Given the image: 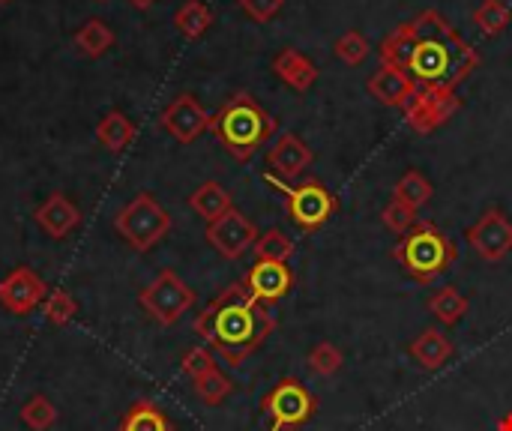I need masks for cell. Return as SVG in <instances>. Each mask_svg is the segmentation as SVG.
<instances>
[{
	"label": "cell",
	"mask_w": 512,
	"mask_h": 431,
	"mask_svg": "<svg viewBox=\"0 0 512 431\" xmlns=\"http://www.w3.org/2000/svg\"><path fill=\"white\" fill-rule=\"evenodd\" d=\"M381 66L399 69L417 90H456L480 66V54L441 12L426 9L381 42Z\"/></svg>",
	"instance_id": "6da1fadb"
},
{
	"label": "cell",
	"mask_w": 512,
	"mask_h": 431,
	"mask_svg": "<svg viewBox=\"0 0 512 431\" xmlns=\"http://www.w3.org/2000/svg\"><path fill=\"white\" fill-rule=\"evenodd\" d=\"M273 330H276L273 312L264 303L252 300L243 282L225 288L195 318V333L207 345H213V351L234 369L246 357H252L267 342V336H273Z\"/></svg>",
	"instance_id": "7a4b0ae2"
},
{
	"label": "cell",
	"mask_w": 512,
	"mask_h": 431,
	"mask_svg": "<svg viewBox=\"0 0 512 431\" xmlns=\"http://www.w3.org/2000/svg\"><path fill=\"white\" fill-rule=\"evenodd\" d=\"M210 132L237 162H249L273 138L276 117L267 114L249 93H234L210 117Z\"/></svg>",
	"instance_id": "3957f363"
},
{
	"label": "cell",
	"mask_w": 512,
	"mask_h": 431,
	"mask_svg": "<svg viewBox=\"0 0 512 431\" xmlns=\"http://www.w3.org/2000/svg\"><path fill=\"white\" fill-rule=\"evenodd\" d=\"M393 258L405 267L411 279H417L420 285H429L456 264L459 249L435 222H417L393 246Z\"/></svg>",
	"instance_id": "277c9868"
},
{
	"label": "cell",
	"mask_w": 512,
	"mask_h": 431,
	"mask_svg": "<svg viewBox=\"0 0 512 431\" xmlns=\"http://www.w3.org/2000/svg\"><path fill=\"white\" fill-rule=\"evenodd\" d=\"M264 180H267L273 189H279V192L285 195L288 219H291L300 231H306V234L321 231V228L336 216V210H339L336 195H333L324 183H318V180H303V183H297V186H288L285 180H279V177H273V174H267Z\"/></svg>",
	"instance_id": "5b68a950"
},
{
	"label": "cell",
	"mask_w": 512,
	"mask_h": 431,
	"mask_svg": "<svg viewBox=\"0 0 512 431\" xmlns=\"http://www.w3.org/2000/svg\"><path fill=\"white\" fill-rule=\"evenodd\" d=\"M114 228L135 252H150L171 231V216L153 195L141 192L117 213Z\"/></svg>",
	"instance_id": "8992f818"
},
{
	"label": "cell",
	"mask_w": 512,
	"mask_h": 431,
	"mask_svg": "<svg viewBox=\"0 0 512 431\" xmlns=\"http://www.w3.org/2000/svg\"><path fill=\"white\" fill-rule=\"evenodd\" d=\"M261 408L270 417V431H297L315 417L318 402L297 378H282L264 396Z\"/></svg>",
	"instance_id": "52a82bcc"
},
{
	"label": "cell",
	"mask_w": 512,
	"mask_h": 431,
	"mask_svg": "<svg viewBox=\"0 0 512 431\" xmlns=\"http://www.w3.org/2000/svg\"><path fill=\"white\" fill-rule=\"evenodd\" d=\"M138 303L144 306V312L162 324V327H171L177 324L192 306H195V291L174 273V270H162L138 297Z\"/></svg>",
	"instance_id": "ba28073f"
},
{
	"label": "cell",
	"mask_w": 512,
	"mask_h": 431,
	"mask_svg": "<svg viewBox=\"0 0 512 431\" xmlns=\"http://www.w3.org/2000/svg\"><path fill=\"white\" fill-rule=\"evenodd\" d=\"M471 249L486 264H501L512 252V222L501 207H489L471 228H468Z\"/></svg>",
	"instance_id": "9c48e42d"
},
{
	"label": "cell",
	"mask_w": 512,
	"mask_h": 431,
	"mask_svg": "<svg viewBox=\"0 0 512 431\" xmlns=\"http://www.w3.org/2000/svg\"><path fill=\"white\" fill-rule=\"evenodd\" d=\"M207 243L228 261H237L243 258L255 240H258V228L249 216H243L237 207H231L225 216H219L216 222H207Z\"/></svg>",
	"instance_id": "30bf717a"
},
{
	"label": "cell",
	"mask_w": 512,
	"mask_h": 431,
	"mask_svg": "<svg viewBox=\"0 0 512 431\" xmlns=\"http://www.w3.org/2000/svg\"><path fill=\"white\" fill-rule=\"evenodd\" d=\"M459 108L462 99L456 96V90H417V96L405 105V120L417 135H432Z\"/></svg>",
	"instance_id": "8fae6325"
},
{
	"label": "cell",
	"mask_w": 512,
	"mask_h": 431,
	"mask_svg": "<svg viewBox=\"0 0 512 431\" xmlns=\"http://www.w3.org/2000/svg\"><path fill=\"white\" fill-rule=\"evenodd\" d=\"M162 129L171 132L180 144L198 141L210 129V114L201 108V102L192 93H180L159 117Z\"/></svg>",
	"instance_id": "7c38bea8"
},
{
	"label": "cell",
	"mask_w": 512,
	"mask_h": 431,
	"mask_svg": "<svg viewBox=\"0 0 512 431\" xmlns=\"http://www.w3.org/2000/svg\"><path fill=\"white\" fill-rule=\"evenodd\" d=\"M243 285H246L252 300H258L264 306H273V303L285 300L288 291L294 288V273H291V267L285 261H258L246 273Z\"/></svg>",
	"instance_id": "4fadbf2b"
},
{
	"label": "cell",
	"mask_w": 512,
	"mask_h": 431,
	"mask_svg": "<svg viewBox=\"0 0 512 431\" xmlns=\"http://www.w3.org/2000/svg\"><path fill=\"white\" fill-rule=\"evenodd\" d=\"M42 300H45V282L30 267H18L0 282V303L12 315H30Z\"/></svg>",
	"instance_id": "5bb4252c"
},
{
	"label": "cell",
	"mask_w": 512,
	"mask_h": 431,
	"mask_svg": "<svg viewBox=\"0 0 512 431\" xmlns=\"http://www.w3.org/2000/svg\"><path fill=\"white\" fill-rule=\"evenodd\" d=\"M312 159H315V153L294 132L279 135L273 150L267 153V165L273 168V177H279V180H297L312 165Z\"/></svg>",
	"instance_id": "9a60e30c"
},
{
	"label": "cell",
	"mask_w": 512,
	"mask_h": 431,
	"mask_svg": "<svg viewBox=\"0 0 512 431\" xmlns=\"http://www.w3.org/2000/svg\"><path fill=\"white\" fill-rule=\"evenodd\" d=\"M36 222H39V228H42L51 240H63V237H69V231H75V228L81 225V213H78V207H75L66 195L54 192V195L36 210Z\"/></svg>",
	"instance_id": "2e32d148"
},
{
	"label": "cell",
	"mask_w": 512,
	"mask_h": 431,
	"mask_svg": "<svg viewBox=\"0 0 512 431\" xmlns=\"http://www.w3.org/2000/svg\"><path fill=\"white\" fill-rule=\"evenodd\" d=\"M408 354L417 360V366L420 369H426V372H438V369H444L450 360H453V354H456V345L438 330V327H426L411 345H408Z\"/></svg>",
	"instance_id": "e0dca14e"
},
{
	"label": "cell",
	"mask_w": 512,
	"mask_h": 431,
	"mask_svg": "<svg viewBox=\"0 0 512 431\" xmlns=\"http://www.w3.org/2000/svg\"><path fill=\"white\" fill-rule=\"evenodd\" d=\"M273 72L297 93H306L312 90V84L318 81V66L297 48H282L276 57H273Z\"/></svg>",
	"instance_id": "ac0fdd59"
},
{
	"label": "cell",
	"mask_w": 512,
	"mask_h": 431,
	"mask_svg": "<svg viewBox=\"0 0 512 431\" xmlns=\"http://www.w3.org/2000/svg\"><path fill=\"white\" fill-rule=\"evenodd\" d=\"M369 93L387 105V108H405L414 96H417V87L393 66H381L372 78H369Z\"/></svg>",
	"instance_id": "d6986e66"
},
{
	"label": "cell",
	"mask_w": 512,
	"mask_h": 431,
	"mask_svg": "<svg viewBox=\"0 0 512 431\" xmlns=\"http://www.w3.org/2000/svg\"><path fill=\"white\" fill-rule=\"evenodd\" d=\"M189 207H192L201 219L216 222V219L225 216L234 204H231V195H228V189H225L222 183L207 180V183H201V186L189 195Z\"/></svg>",
	"instance_id": "ffe728a7"
},
{
	"label": "cell",
	"mask_w": 512,
	"mask_h": 431,
	"mask_svg": "<svg viewBox=\"0 0 512 431\" xmlns=\"http://www.w3.org/2000/svg\"><path fill=\"white\" fill-rule=\"evenodd\" d=\"M468 309H471L468 297L453 285H447V288H441V291H435L429 297V312L435 315V321L441 327H456L468 315Z\"/></svg>",
	"instance_id": "44dd1931"
},
{
	"label": "cell",
	"mask_w": 512,
	"mask_h": 431,
	"mask_svg": "<svg viewBox=\"0 0 512 431\" xmlns=\"http://www.w3.org/2000/svg\"><path fill=\"white\" fill-rule=\"evenodd\" d=\"M96 138H99V144H102L105 150L120 153V150H126V147L132 144V138H135V126H132V120H129L126 114L111 111V114H105V117L99 120V126H96Z\"/></svg>",
	"instance_id": "7402d4cb"
},
{
	"label": "cell",
	"mask_w": 512,
	"mask_h": 431,
	"mask_svg": "<svg viewBox=\"0 0 512 431\" xmlns=\"http://www.w3.org/2000/svg\"><path fill=\"white\" fill-rule=\"evenodd\" d=\"M120 431H174V426L153 402H135L123 414Z\"/></svg>",
	"instance_id": "603a6c76"
},
{
	"label": "cell",
	"mask_w": 512,
	"mask_h": 431,
	"mask_svg": "<svg viewBox=\"0 0 512 431\" xmlns=\"http://www.w3.org/2000/svg\"><path fill=\"white\" fill-rule=\"evenodd\" d=\"M174 24L186 39H201L207 33V27L213 24V12L207 3L201 0H186L177 12H174Z\"/></svg>",
	"instance_id": "cb8c5ba5"
},
{
	"label": "cell",
	"mask_w": 512,
	"mask_h": 431,
	"mask_svg": "<svg viewBox=\"0 0 512 431\" xmlns=\"http://www.w3.org/2000/svg\"><path fill=\"white\" fill-rule=\"evenodd\" d=\"M111 42H114V33L102 18L84 21V27L75 33V45L84 57H102L111 48Z\"/></svg>",
	"instance_id": "d4e9b609"
},
{
	"label": "cell",
	"mask_w": 512,
	"mask_h": 431,
	"mask_svg": "<svg viewBox=\"0 0 512 431\" xmlns=\"http://www.w3.org/2000/svg\"><path fill=\"white\" fill-rule=\"evenodd\" d=\"M432 183L426 180V174H420V171H405L402 177H399V183H396V189H393V198H399V201H405L408 207H414V210H420V207H426L429 201H432Z\"/></svg>",
	"instance_id": "484cf974"
},
{
	"label": "cell",
	"mask_w": 512,
	"mask_h": 431,
	"mask_svg": "<svg viewBox=\"0 0 512 431\" xmlns=\"http://www.w3.org/2000/svg\"><path fill=\"white\" fill-rule=\"evenodd\" d=\"M510 6L504 0H483L474 9V24L486 33V36H501L510 27Z\"/></svg>",
	"instance_id": "4316f807"
},
{
	"label": "cell",
	"mask_w": 512,
	"mask_h": 431,
	"mask_svg": "<svg viewBox=\"0 0 512 431\" xmlns=\"http://www.w3.org/2000/svg\"><path fill=\"white\" fill-rule=\"evenodd\" d=\"M252 249H255V258L258 261H288L294 255V240L285 231L270 228V231L258 234V240H255Z\"/></svg>",
	"instance_id": "83f0119b"
},
{
	"label": "cell",
	"mask_w": 512,
	"mask_h": 431,
	"mask_svg": "<svg viewBox=\"0 0 512 431\" xmlns=\"http://www.w3.org/2000/svg\"><path fill=\"white\" fill-rule=\"evenodd\" d=\"M195 393L201 396V402H207V405L216 408V405H222L234 393V384H231L228 375H222L219 369H213V372L195 378Z\"/></svg>",
	"instance_id": "f1b7e54d"
},
{
	"label": "cell",
	"mask_w": 512,
	"mask_h": 431,
	"mask_svg": "<svg viewBox=\"0 0 512 431\" xmlns=\"http://www.w3.org/2000/svg\"><path fill=\"white\" fill-rule=\"evenodd\" d=\"M21 423L33 431H48L57 423V408L45 396H33L21 405Z\"/></svg>",
	"instance_id": "f546056e"
},
{
	"label": "cell",
	"mask_w": 512,
	"mask_h": 431,
	"mask_svg": "<svg viewBox=\"0 0 512 431\" xmlns=\"http://www.w3.org/2000/svg\"><path fill=\"white\" fill-rule=\"evenodd\" d=\"M333 51H336V57H339L342 63H348V66H360V63L369 57V39H366L360 30H348L345 36H339V39H336Z\"/></svg>",
	"instance_id": "4dcf8cb0"
},
{
	"label": "cell",
	"mask_w": 512,
	"mask_h": 431,
	"mask_svg": "<svg viewBox=\"0 0 512 431\" xmlns=\"http://www.w3.org/2000/svg\"><path fill=\"white\" fill-rule=\"evenodd\" d=\"M342 363H345V357H342V351H339L333 342H321V345H315V348L309 351V369H312L315 375H321V378L336 375V372L342 369Z\"/></svg>",
	"instance_id": "1f68e13d"
},
{
	"label": "cell",
	"mask_w": 512,
	"mask_h": 431,
	"mask_svg": "<svg viewBox=\"0 0 512 431\" xmlns=\"http://www.w3.org/2000/svg\"><path fill=\"white\" fill-rule=\"evenodd\" d=\"M381 222L387 225V231H393V234L405 237V234H408V231L417 225V210H414V207H408L405 201L393 198V201L384 207V213H381Z\"/></svg>",
	"instance_id": "d6a6232c"
},
{
	"label": "cell",
	"mask_w": 512,
	"mask_h": 431,
	"mask_svg": "<svg viewBox=\"0 0 512 431\" xmlns=\"http://www.w3.org/2000/svg\"><path fill=\"white\" fill-rule=\"evenodd\" d=\"M75 312H78V306H75V300H72L63 288H54V291L48 294V300H45V318H48L54 327L69 324V321L75 318Z\"/></svg>",
	"instance_id": "836d02e7"
},
{
	"label": "cell",
	"mask_w": 512,
	"mask_h": 431,
	"mask_svg": "<svg viewBox=\"0 0 512 431\" xmlns=\"http://www.w3.org/2000/svg\"><path fill=\"white\" fill-rule=\"evenodd\" d=\"M183 372L195 381V378H201V375H207V372H213V369H219L216 366V360H213V354L207 351V348H189L186 354H183Z\"/></svg>",
	"instance_id": "e575fe53"
},
{
	"label": "cell",
	"mask_w": 512,
	"mask_h": 431,
	"mask_svg": "<svg viewBox=\"0 0 512 431\" xmlns=\"http://www.w3.org/2000/svg\"><path fill=\"white\" fill-rule=\"evenodd\" d=\"M285 0H240L243 12L255 21H270L279 9H282Z\"/></svg>",
	"instance_id": "d590c367"
},
{
	"label": "cell",
	"mask_w": 512,
	"mask_h": 431,
	"mask_svg": "<svg viewBox=\"0 0 512 431\" xmlns=\"http://www.w3.org/2000/svg\"><path fill=\"white\" fill-rule=\"evenodd\" d=\"M498 431H512V414H507V417L501 420V426H498Z\"/></svg>",
	"instance_id": "8d00e7d4"
},
{
	"label": "cell",
	"mask_w": 512,
	"mask_h": 431,
	"mask_svg": "<svg viewBox=\"0 0 512 431\" xmlns=\"http://www.w3.org/2000/svg\"><path fill=\"white\" fill-rule=\"evenodd\" d=\"M132 6H138V9H147V6H153L156 0H129Z\"/></svg>",
	"instance_id": "74e56055"
},
{
	"label": "cell",
	"mask_w": 512,
	"mask_h": 431,
	"mask_svg": "<svg viewBox=\"0 0 512 431\" xmlns=\"http://www.w3.org/2000/svg\"><path fill=\"white\" fill-rule=\"evenodd\" d=\"M0 3H3V0H0Z\"/></svg>",
	"instance_id": "f35d334b"
}]
</instances>
